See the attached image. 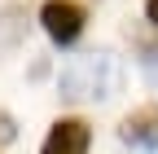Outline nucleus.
Wrapping results in <instances>:
<instances>
[{
    "label": "nucleus",
    "instance_id": "nucleus-3",
    "mask_svg": "<svg viewBox=\"0 0 158 154\" xmlns=\"http://www.w3.org/2000/svg\"><path fill=\"white\" fill-rule=\"evenodd\" d=\"M88 150H92V128L84 119H57L40 154H88Z\"/></svg>",
    "mask_w": 158,
    "mask_h": 154
},
{
    "label": "nucleus",
    "instance_id": "nucleus-2",
    "mask_svg": "<svg viewBox=\"0 0 158 154\" xmlns=\"http://www.w3.org/2000/svg\"><path fill=\"white\" fill-rule=\"evenodd\" d=\"M84 22H88V13L79 0H44L40 5V27H44V35L53 44H75L79 35H84Z\"/></svg>",
    "mask_w": 158,
    "mask_h": 154
},
{
    "label": "nucleus",
    "instance_id": "nucleus-5",
    "mask_svg": "<svg viewBox=\"0 0 158 154\" xmlns=\"http://www.w3.org/2000/svg\"><path fill=\"white\" fill-rule=\"evenodd\" d=\"M27 35V9L22 5H0V49H18Z\"/></svg>",
    "mask_w": 158,
    "mask_h": 154
},
{
    "label": "nucleus",
    "instance_id": "nucleus-6",
    "mask_svg": "<svg viewBox=\"0 0 158 154\" xmlns=\"http://www.w3.org/2000/svg\"><path fill=\"white\" fill-rule=\"evenodd\" d=\"M141 75H145V84L158 92V44H145L141 49Z\"/></svg>",
    "mask_w": 158,
    "mask_h": 154
},
{
    "label": "nucleus",
    "instance_id": "nucleus-8",
    "mask_svg": "<svg viewBox=\"0 0 158 154\" xmlns=\"http://www.w3.org/2000/svg\"><path fill=\"white\" fill-rule=\"evenodd\" d=\"M145 18H149L154 27H158V0H145Z\"/></svg>",
    "mask_w": 158,
    "mask_h": 154
},
{
    "label": "nucleus",
    "instance_id": "nucleus-7",
    "mask_svg": "<svg viewBox=\"0 0 158 154\" xmlns=\"http://www.w3.org/2000/svg\"><path fill=\"white\" fill-rule=\"evenodd\" d=\"M13 141H18V123L9 110H0V145H13Z\"/></svg>",
    "mask_w": 158,
    "mask_h": 154
},
{
    "label": "nucleus",
    "instance_id": "nucleus-1",
    "mask_svg": "<svg viewBox=\"0 0 158 154\" xmlns=\"http://www.w3.org/2000/svg\"><path fill=\"white\" fill-rule=\"evenodd\" d=\"M123 88V62L110 49H88L70 57L57 75V92L62 101H110Z\"/></svg>",
    "mask_w": 158,
    "mask_h": 154
},
{
    "label": "nucleus",
    "instance_id": "nucleus-4",
    "mask_svg": "<svg viewBox=\"0 0 158 154\" xmlns=\"http://www.w3.org/2000/svg\"><path fill=\"white\" fill-rule=\"evenodd\" d=\"M118 141L132 145V154H158V110L127 114L123 128H118Z\"/></svg>",
    "mask_w": 158,
    "mask_h": 154
}]
</instances>
